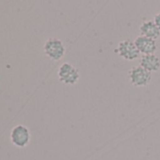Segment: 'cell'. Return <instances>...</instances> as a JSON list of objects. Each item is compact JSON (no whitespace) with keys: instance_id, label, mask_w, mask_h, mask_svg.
Listing matches in <instances>:
<instances>
[{"instance_id":"6","label":"cell","mask_w":160,"mask_h":160,"mask_svg":"<svg viewBox=\"0 0 160 160\" xmlns=\"http://www.w3.org/2000/svg\"><path fill=\"white\" fill-rule=\"evenodd\" d=\"M138 50L142 55H152L156 51L157 45L155 40L139 35L134 41Z\"/></svg>"},{"instance_id":"1","label":"cell","mask_w":160,"mask_h":160,"mask_svg":"<svg viewBox=\"0 0 160 160\" xmlns=\"http://www.w3.org/2000/svg\"><path fill=\"white\" fill-rule=\"evenodd\" d=\"M43 53L45 56L54 61L60 60L66 52L63 42L58 38H49L43 44Z\"/></svg>"},{"instance_id":"8","label":"cell","mask_w":160,"mask_h":160,"mask_svg":"<svg viewBox=\"0 0 160 160\" xmlns=\"http://www.w3.org/2000/svg\"><path fill=\"white\" fill-rule=\"evenodd\" d=\"M139 65L148 72H156L160 69V60L154 55H142L139 60Z\"/></svg>"},{"instance_id":"2","label":"cell","mask_w":160,"mask_h":160,"mask_svg":"<svg viewBox=\"0 0 160 160\" xmlns=\"http://www.w3.org/2000/svg\"><path fill=\"white\" fill-rule=\"evenodd\" d=\"M31 135L29 129L24 124L15 125L10 134V139L12 145L17 148H25L30 142Z\"/></svg>"},{"instance_id":"3","label":"cell","mask_w":160,"mask_h":160,"mask_svg":"<svg viewBox=\"0 0 160 160\" xmlns=\"http://www.w3.org/2000/svg\"><path fill=\"white\" fill-rule=\"evenodd\" d=\"M58 76L59 81L65 85H75L80 77L79 71L73 65L68 62L62 63L58 70Z\"/></svg>"},{"instance_id":"4","label":"cell","mask_w":160,"mask_h":160,"mask_svg":"<svg viewBox=\"0 0 160 160\" xmlns=\"http://www.w3.org/2000/svg\"><path fill=\"white\" fill-rule=\"evenodd\" d=\"M130 83L135 87H143L148 85L152 80V72L145 70L140 65L134 66L128 71Z\"/></svg>"},{"instance_id":"7","label":"cell","mask_w":160,"mask_h":160,"mask_svg":"<svg viewBox=\"0 0 160 160\" xmlns=\"http://www.w3.org/2000/svg\"><path fill=\"white\" fill-rule=\"evenodd\" d=\"M139 33L141 36L156 40L160 36V30L153 21H145L139 27Z\"/></svg>"},{"instance_id":"9","label":"cell","mask_w":160,"mask_h":160,"mask_svg":"<svg viewBox=\"0 0 160 160\" xmlns=\"http://www.w3.org/2000/svg\"><path fill=\"white\" fill-rule=\"evenodd\" d=\"M153 22H154V24L156 25V27L158 28V29L160 30V12L154 15Z\"/></svg>"},{"instance_id":"5","label":"cell","mask_w":160,"mask_h":160,"mask_svg":"<svg viewBox=\"0 0 160 160\" xmlns=\"http://www.w3.org/2000/svg\"><path fill=\"white\" fill-rule=\"evenodd\" d=\"M115 53L118 54L122 58L129 61L136 59L140 54L135 42L130 40H124L120 42L117 48L115 49Z\"/></svg>"}]
</instances>
